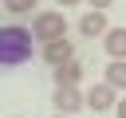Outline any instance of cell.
Listing matches in <instances>:
<instances>
[{
	"label": "cell",
	"instance_id": "cell-1",
	"mask_svg": "<svg viewBox=\"0 0 126 118\" xmlns=\"http://www.w3.org/2000/svg\"><path fill=\"white\" fill-rule=\"evenodd\" d=\"M32 55H35V35H32V28L4 24V28H0V71L24 67Z\"/></svg>",
	"mask_w": 126,
	"mask_h": 118
},
{
	"label": "cell",
	"instance_id": "cell-2",
	"mask_svg": "<svg viewBox=\"0 0 126 118\" xmlns=\"http://www.w3.org/2000/svg\"><path fill=\"white\" fill-rule=\"evenodd\" d=\"M32 35H35V43L63 39V35H67V20H63V12H35V16H32Z\"/></svg>",
	"mask_w": 126,
	"mask_h": 118
},
{
	"label": "cell",
	"instance_id": "cell-3",
	"mask_svg": "<svg viewBox=\"0 0 126 118\" xmlns=\"http://www.w3.org/2000/svg\"><path fill=\"white\" fill-rule=\"evenodd\" d=\"M51 106H55L59 114H75V110H83V106H87V94H79V87H55Z\"/></svg>",
	"mask_w": 126,
	"mask_h": 118
},
{
	"label": "cell",
	"instance_id": "cell-4",
	"mask_svg": "<svg viewBox=\"0 0 126 118\" xmlns=\"http://www.w3.org/2000/svg\"><path fill=\"white\" fill-rule=\"evenodd\" d=\"M43 63L47 67H59V63H67V59H75V43L63 35V39H51V43H43Z\"/></svg>",
	"mask_w": 126,
	"mask_h": 118
},
{
	"label": "cell",
	"instance_id": "cell-5",
	"mask_svg": "<svg viewBox=\"0 0 126 118\" xmlns=\"http://www.w3.org/2000/svg\"><path fill=\"white\" fill-rule=\"evenodd\" d=\"M106 12L102 8H91V12H83V20H79V31L87 35V39H98V35H106Z\"/></svg>",
	"mask_w": 126,
	"mask_h": 118
},
{
	"label": "cell",
	"instance_id": "cell-6",
	"mask_svg": "<svg viewBox=\"0 0 126 118\" xmlns=\"http://www.w3.org/2000/svg\"><path fill=\"white\" fill-rule=\"evenodd\" d=\"M51 79H55V87H79L83 63H79V59H67V63H59V67H51Z\"/></svg>",
	"mask_w": 126,
	"mask_h": 118
},
{
	"label": "cell",
	"instance_id": "cell-7",
	"mask_svg": "<svg viewBox=\"0 0 126 118\" xmlns=\"http://www.w3.org/2000/svg\"><path fill=\"white\" fill-rule=\"evenodd\" d=\"M114 102H118V98H114V87H110L106 79H102V83H94V87L87 90V106H91V110H110Z\"/></svg>",
	"mask_w": 126,
	"mask_h": 118
},
{
	"label": "cell",
	"instance_id": "cell-8",
	"mask_svg": "<svg viewBox=\"0 0 126 118\" xmlns=\"http://www.w3.org/2000/svg\"><path fill=\"white\" fill-rule=\"evenodd\" d=\"M102 47H106L110 59H126V28H106Z\"/></svg>",
	"mask_w": 126,
	"mask_h": 118
},
{
	"label": "cell",
	"instance_id": "cell-9",
	"mask_svg": "<svg viewBox=\"0 0 126 118\" xmlns=\"http://www.w3.org/2000/svg\"><path fill=\"white\" fill-rule=\"evenodd\" d=\"M106 83H110L114 90H126V59H110V67H106Z\"/></svg>",
	"mask_w": 126,
	"mask_h": 118
},
{
	"label": "cell",
	"instance_id": "cell-10",
	"mask_svg": "<svg viewBox=\"0 0 126 118\" xmlns=\"http://www.w3.org/2000/svg\"><path fill=\"white\" fill-rule=\"evenodd\" d=\"M39 0H4V12H12V16H24V12H32Z\"/></svg>",
	"mask_w": 126,
	"mask_h": 118
},
{
	"label": "cell",
	"instance_id": "cell-11",
	"mask_svg": "<svg viewBox=\"0 0 126 118\" xmlns=\"http://www.w3.org/2000/svg\"><path fill=\"white\" fill-rule=\"evenodd\" d=\"M87 4H91V8H102V12H106V8L114 4V0H87Z\"/></svg>",
	"mask_w": 126,
	"mask_h": 118
},
{
	"label": "cell",
	"instance_id": "cell-12",
	"mask_svg": "<svg viewBox=\"0 0 126 118\" xmlns=\"http://www.w3.org/2000/svg\"><path fill=\"white\" fill-rule=\"evenodd\" d=\"M114 114H118V118H126V98H118V102H114Z\"/></svg>",
	"mask_w": 126,
	"mask_h": 118
},
{
	"label": "cell",
	"instance_id": "cell-13",
	"mask_svg": "<svg viewBox=\"0 0 126 118\" xmlns=\"http://www.w3.org/2000/svg\"><path fill=\"white\" fill-rule=\"evenodd\" d=\"M55 4H59V8H75L79 0H55Z\"/></svg>",
	"mask_w": 126,
	"mask_h": 118
},
{
	"label": "cell",
	"instance_id": "cell-14",
	"mask_svg": "<svg viewBox=\"0 0 126 118\" xmlns=\"http://www.w3.org/2000/svg\"><path fill=\"white\" fill-rule=\"evenodd\" d=\"M51 118H71V114H59V110H55V114H51Z\"/></svg>",
	"mask_w": 126,
	"mask_h": 118
}]
</instances>
